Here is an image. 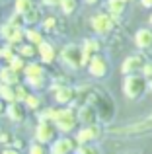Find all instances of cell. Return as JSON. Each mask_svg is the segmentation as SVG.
Returning <instances> with one entry per match:
<instances>
[{"label": "cell", "instance_id": "cell-1", "mask_svg": "<svg viewBox=\"0 0 152 154\" xmlns=\"http://www.w3.org/2000/svg\"><path fill=\"white\" fill-rule=\"evenodd\" d=\"M53 123L57 127V131L62 133H70L78 123V113L70 107H61V109H55V117H53Z\"/></svg>", "mask_w": 152, "mask_h": 154}, {"label": "cell", "instance_id": "cell-2", "mask_svg": "<svg viewBox=\"0 0 152 154\" xmlns=\"http://www.w3.org/2000/svg\"><path fill=\"white\" fill-rule=\"evenodd\" d=\"M123 92H125L127 98L138 100L146 92V80L138 74H127L125 82H123Z\"/></svg>", "mask_w": 152, "mask_h": 154}, {"label": "cell", "instance_id": "cell-3", "mask_svg": "<svg viewBox=\"0 0 152 154\" xmlns=\"http://www.w3.org/2000/svg\"><path fill=\"white\" fill-rule=\"evenodd\" d=\"M90 103L94 105V107H98L96 111L99 113V117H102L103 121H109L111 117H113V103H111V100L107 98L105 94L99 96L98 92H92V96H90Z\"/></svg>", "mask_w": 152, "mask_h": 154}, {"label": "cell", "instance_id": "cell-4", "mask_svg": "<svg viewBox=\"0 0 152 154\" xmlns=\"http://www.w3.org/2000/svg\"><path fill=\"white\" fill-rule=\"evenodd\" d=\"M148 131H152V115L142 121H137V123L125 125V127L111 129L113 135H141V133H148Z\"/></svg>", "mask_w": 152, "mask_h": 154}, {"label": "cell", "instance_id": "cell-5", "mask_svg": "<svg viewBox=\"0 0 152 154\" xmlns=\"http://www.w3.org/2000/svg\"><path fill=\"white\" fill-rule=\"evenodd\" d=\"M35 139L41 144H49L57 139V127L53 121H39L37 129H35Z\"/></svg>", "mask_w": 152, "mask_h": 154}, {"label": "cell", "instance_id": "cell-6", "mask_svg": "<svg viewBox=\"0 0 152 154\" xmlns=\"http://www.w3.org/2000/svg\"><path fill=\"white\" fill-rule=\"evenodd\" d=\"M61 59L70 68H80L82 66V49L78 45H66L61 53Z\"/></svg>", "mask_w": 152, "mask_h": 154}, {"label": "cell", "instance_id": "cell-7", "mask_svg": "<svg viewBox=\"0 0 152 154\" xmlns=\"http://www.w3.org/2000/svg\"><path fill=\"white\" fill-rule=\"evenodd\" d=\"M92 26H94V29L98 31V33L107 35L115 27V20L111 18V16H107V14H98V16L92 18Z\"/></svg>", "mask_w": 152, "mask_h": 154}, {"label": "cell", "instance_id": "cell-8", "mask_svg": "<svg viewBox=\"0 0 152 154\" xmlns=\"http://www.w3.org/2000/svg\"><path fill=\"white\" fill-rule=\"evenodd\" d=\"M53 90H55V100L59 103L66 105V103H72L76 98V90L70 86H61V84H53Z\"/></svg>", "mask_w": 152, "mask_h": 154}, {"label": "cell", "instance_id": "cell-9", "mask_svg": "<svg viewBox=\"0 0 152 154\" xmlns=\"http://www.w3.org/2000/svg\"><path fill=\"white\" fill-rule=\"evenodd\" d=\"M26 105L22 102H12V103H6V115L10 117V121H14V123H22V121H26Z\"/></svg>", "mask_w": 152, "mask_h": 154}, {"label": "cell", "instance_id": "cell-10", "mask_svg": "<svg viewBox=\"0 0 152 154\" xmlns=\"http://www.w3.org/2000/svg\"><path fill=\"white\" fill-rule=\"evenodd\" d=\"M72 150H74V140L68 137L53 140V146H51V154H70Z\"/></svg>", "mask_w": 152, "mask_h": 154}, {"label": "cell", "instance_id": "cell-11", "mask_svg": "<svg viewBox=\"0 0 152 154\" xmlns=\"http://www.w3.org/2000/svg\"><path fill=\"white\" fill-rule=\"evenodd\" d=\"M90 74L92 76H105L107 74V60L103 57H92L90 59Z\"/></svg>", "mask_w": 152, "mask_h": 154}, {"label": "cell", "instance_id": "cell-12", "mask_svg": "<svg viewBox=\"0 0 152 154\" xmlns=\"http://www.w3.org/2000/svg\"><path fill=\"white\" fill-rule=\"evenodd\" d=\"M146 60H144V57L142 55H135V57H129V59L123 63V68L121 70L125 72V74H133V72H137V70H141L142 68V64H144Z\"/></svg>", "mask_w": 152, "mask_h": 154}, {"label": "cell", "instance_id": "cell-13", "mask_svg": "<svg viewBox=\"0 0 152 154\" xmlns=\"http://www.w3.org/2000/svg\"><path fill=\"white\" fill-rule=\"evenodd\" d=\"M37 55L41 57V60H43V63L51 64V63L55 60V57H57V53H55V47L51 45V43H47L45 39H43V41L37 45Z\"/></svg>", "mask_w": 152, "mask_h": 154}, {"label": "cell", "instance_id": "cell-14", "mask_svg": "<svg viewBox=\"0 0 152 154\" xmlns=\"http://www.w3.org/2000/svg\"><path fill=\"white\" fill-rule=\"evenodd\" d=\"M135 43H137L141 49H150L152 47V29H148V27L138 29L137 35H135Z\"/></svg>", "mask_w": 152, "mask_h": 154}, {"label": "cell", "instance_id": "cell-15", "mask_svg": "<svg viewBox=\"0 0 152 154\" xmlns=\"http://www.w3.org/2000/svg\"><path fill=\"white\" fill-rule=\"evenodd\" d=\"M78 119L84 121L86 125H94L96 119H98V111H96V107L92 103L82 105V107H80V113H78Z\"/></svg>", "mask_w": 152, "mask_h": 154}, {"label": "cell", "instance_id": "cell-16", "mask_svg": "<svg viewBox=\"0 0 152 154\" xmlns=\"http://www.w3.org/2000/svg\"><path fill=\"white\" fill-rule=\"evenodd\" d=\"M98 137H99L98 127H96V125H88V127H84L82 131L76 135V140H78V143H82V144H86V143H90V140L98 139Z\"/></svg>", "mask_w": 152, "mask_h": 154}, {"label": "cell", "instance_id": "cell-17", "mask_svg": "<svg viewBox=\"0 0 152 154\" xmlns=\"http://www.w3.org/2000/svg\"><path fill=\"white\" fill-rule=\"evenodd\" d=\"M0 82H2V84H10V86H16V84H20V72L12 70L10 66L0 68Z\"/></svg>", "mask_w": 152, "mask_h": 154}, {"label": "cell", "instance_id": "cell-18", "mask_svg": "<svg viewBox=\"0 0 152 154\" xmlns=\"http://www.w3.org/2000/svg\"><path fill=\"white\" fill-rule=\"evenodd\" d=\"M23 74H26V78H35V76H45V70H43V66L39 63H29L23 66Z\"/></svg>", "mask_w": 152, "mask_h": 154}, {"label": "cell", "instance_id": "cell-19", "mask_svg": "<svg viewBox=\"0 0 152 154\" xmlns=\"http://www.w3.org/2000/svg\"><path fill=\"white\" fill-rule=\"evenodd\" d=\"M18 55L23 59H33L37 55V47L31 45V43H20L18 45Z\"/></svg>", "mask_w": 152, "mask_h": 154}, {"label": "cell", "instance_id": "cell-20", "mask_svg": "<svg viewBox=\"0 0 152 154\" xmlns=\"http://www.w3.org/2000/svg\"><path fill=\"white\" fill-rule=\"evenodd\" d=\"M0 100H4L6 103H12V102H16L14 86H10V84H2V82H0Z\"/></svg>", "mask_w": 152, "mask_h": 154}, {"label": "cell", "instance_id": "cell-21", "mask_svg": "<svg viewBox=\"0 0 152 154\" xmlns=\"http://www.w3.org/2000/svg\"><path fill=\"white\" fill-rule=\"evenodd\" d=\"M23 37L27 39V43H31V45H35V47L43 41V33H41V31H37V29H33V27L23 31Z\"/></svg>", "mask_w": 152, "mask_h": 154}, {"label": "cell", "instance_id": "cell-22", "mask_svg": "<svg viewBox=\"0 0 152 154\" xmlns=\"http://www.w3.org/2000/svg\"><path fill=\"white\" fill-rule=\"evenodd\" d=\"M23 16V23H27V26H33V23H37L39 22V18H41V12H39V8H31V10H27L26 14H22Z\"/></svg>", "mask_w": 152, "mask_h": 154}, {"label": "cell", "instance_id": "cell-23", "mask_svg": "<svg viewBox=\"0 0 152 154\" xmlns=\"http://www.w3.org/2000/svg\"><path fill=\"white\" fill-rule=\"evenodd\" d=\"M23 105H26V109H31V111H35V109L41 107V98L29 92V94H27V98L23 100Z\"/></svg>", "mask_w": 152, "mask_h": 154}, {"label": "cell", "instance_id": "cell-24", "mask_svg": "<svg viewBox=\"0 0 152 154\" xmlns=\"http://www.w3.org/2000/svg\"><path fill=\"white\" fill-rule=\"evenodd\" d=\"M8 66H10L12 70H16V72H22L23 66H26V59H23V57H20L18 53H16V55L8 60Z\"/></svg>", "mask_w": 152, "mask_h": 154}, {"label": "cell", "instance_id": "cell-25", "mask_svg": "<svg viewBox=\"0 0 152 154\" xmlns=\"http://www.w3.org/2000/svg\"><path fill=\"white\" fill-rule=\"evenodd\" d=\"M125 0H109V12L113 16H121L125 12Z\"/></svg>", "mask_w": 152, "mask_h": 154}, {"label": "cell", "instance_id": "cell-26", "mask_svg": "<svg viewBox=\"0 0 152 154\" xmlns=\"http://www.w3.org/2000/svg\"><path fill=\"white\" fill-rule=\"evenodd\" d=\"M14 94H16V102H22L23 103V100L27 98L29 90H27V86H23V84L20 82V84H16V86H14Z\"/></svg>", "mask_w": 152, "mask_h": 154}, {"label": "cell", "instance_id": "cell-27", "mask_svg": "<svg viewBox=\"0 0 152 154\" xmlns=\"http://www.w3.org/2000/svg\"><path fill=\"white\" fill-rule=\"evenodd\" d=\"M14 55H16V45H10V43H6L4 47H0V59L10 60Z\"/></svg>", "mask_w": 152, "mask_h": 154}, {"label": "cell", "instance_id": "cell-28", "mask_svg": "<svg viewBox=\"0 0 152 154\" xmlns=\"http://www.w3.org/2000/svg\"><path fill=\"white\" fill-rule=\"evenodd\" d=\"M31 8H33V0H16V12L18 14H26Z\"/></svg>", "mask_w": 152, "mask_h": 154}, {"label": "cell", "instance_id": "cell-29", "mask_svg": "<svg viewBox=\"0 0 152 154\" xmlns=\"http://www.w3.org/2000/svg\"><path fill=\"white\" fill-rule=\"evenodd\" d=\"M59 6L62 8V12H65V14H72V12L76 10V0H61V2H59Z\"/></svg>", "mask_w": 152, "mask_h": 154}, {"label": "cell", "instance_id": "cell-30", "mask_svg": "<svg viewBox=\"0 0 152 154\" xmlns=\"http://www.w3.org/2000/svg\"><path fill=\"white\" fill-rule=\"evenodd\" d=\"M27 86L33 88V90H39V88H43V84H45V80H43V76H35V78H26Z\"/></svg>", "mask_w": 152, "mask_h": 154}, {"label": "cell", "instance_id": "cell-31", "mask_svg": "<svg viewBox=\"0 0 152 154\" xmlns=\"http://www.w3.org/2000/svg\"><path fill=\"white\" fill-rule=\"evenodd\" d=\"M39 121H53V117H55V107H47V109H43L41 113H39Z\"/></svg>", "mask_w": 152, "mask_h": 154}, {"label": "cell", "instance_id": "cell-32", "mask_svg": "<svg viewBox=\"0 0 152 154\" xmlns=\"http://www.w3.org/2000/svg\"><path fill=\"white\" fill-rule=\"evenodd\" d=\"M55 27H57V18L55 16H49V18L43 20V29L45 31H53Z\"/></svg>", "mask_w": 152, "mask_h": 154}, {"label": "cell", "instance_id": "cell-33", "mask_svg": "<svg viewBox=\"0 0 152 154\" xmlns=\"http://www.w3.org/2000/svg\"><path fill=\"white\" fill-rule=\"evenodd\" d=\"M29 154H47L45 144H41V143H33V144L29 146Z\"/></svg>", "mask_w": 152, "mask_h": 154}, {"label": "cell", "instance_id": "cell-34", "mask_svg": "<svg viewBox=\"0 0 152 154\" xmlns=\"http://www.w3.org/2000/svg\"><path fill=\"white\" fill-rule=\"evenodd\" d=\"M78 154H99V150L96 146H90V144H82L78 148Z\"/></svg>", "mask_w": 152, "mask_h": 154}, {"label": "cell", "instance_id": "cell-35", "mask_svg": "<svg viewBox=\"0 0 152 154\" xmlns=\"http://www.w3.org/2000/svg\"><path fill=\"white\" fill-rule=\"evenodd\" d=\"M8 23H12V26H16V27H22L23 26V16L16 12V14L10 18V22H8Z\"/></svg>", "mask_w": 152, "mask_h": 154}, {"label": "cell", "instance_id": "cell-36", "mask_svg": "<svg viewBox=\"0 0 152 154\" xmlns=\"http://www.w3.org/2000/svg\"><path fill=\"white\" fill-rule=\"evenodd\" d=\"M12 139H14V137H12L10 133H0V144H4V146H10Z\"/></svg>", "mask_w": 152, "mask_h": 154}, {"label": "cell", "instance_id": "cell-37", "mask_svg": "<svg viewBox=\"0 0 152 154\" xmlns=\"http://www.w3.org/2000/svg\"><path fill=\"white\" fill-rule=\"evenodd\" d=\"M142 72H144V76H148V78H152V63H144L141 68Z\"/></svg>", "mask_w": 152, "mask_h": 154}, {"label": "cell", "instance_id": "cell-38", "mask_svg": "<svg viewBox=\"0 0 152 154\" xmlns=\"http://www.w3.org/2000/svg\"><path fill=\"white\" fill-rule=\"evenodd\" d=\"M0 154H20V150H16L14 146H6V148H4V150L0 152Z\"/></svg>", "mask_w": 152, "mask_h": 154}, {"label": "cell", "instance_id": "cell-39", "mask_svg": "<svg viewBox=\"0 0 152 154\" xmlns=\"http://www.w3.org/2000/svg\"><path fill=\"white\" fill-rule=\"evenodd\" d=\"M59 2H61V0H43V4H47V6H57Z\"/></svg>", "mask_w": 152, "mask_h": 154}, {"label": "cell", "instance_id": "cell-40", "mask_svg": "<svg viewBox=\"0 0 152 154\" xmlns=\"http://www.w3.org/2000/svg\"><path fill=\"white\" fill-rule=\"evenodd\" d=\"M4 111H6V102L0 100V113H4Z\"/></svg>", "mask_w": 152, "mask_h": 154}, {"label": "cell", "instance_id": "cell-41", "mask_svg": "<svg viewBox=\"0 0 152 154\" xmlns=\"http://www.w3.org/2000/svg\"><path fill=\"white\" fill-rule=\"evenodd\" d=\"M142 6H146V8H150V6H152V0H142Z\"/></svg>", "mask_w": 152, "mask_h": 154}, {"label": "cell", "instance_id": "cell-42", "mask_svg": "<svg viewBox=\"0 0 152 154\" xmlns=\"http://www.w3.org/2000/svg\"><path fill=\"white\" fill-rule=\"evenodd\" d=\"M146 88H148V90L152 92V78H148V82H146Z\"/></svg>", "mask_w": 152, "mask_h": 154}, {"label": "cell", "instance_id": "cell-43", "mask_svg": "<svg viewBox=\"0 0 152 154\" xmlns=\"http://www.w3.org/2000/svg\"><path fill=\"white\" fill-rule=\"evenodd\" d=\"M86 2H90V4H96V2H98V0H86Z\"/></svg>", "mask_w": 152, "mask_h": 154}, {"label": "cell", "instance_id": "cell-44", "mask_svg": "<svg viewBox=\"0 0 152 154\" xmlns=\"http://www.w3.org/2000/svg\"><path fill=\"white\" fill-rule=\"evenodd\" d=\"M150 23H152V16H150Z\"/></svg>", "mask_w": 152, "mask_h": 154}, {"label": "cell", "instance_id": "cell-45", "mask_svg": "<svg viewBox=\"0 0 152 154\" xmlns=\"http://www.w3.org/2000/svg\"><path fill=\"white\" fill-rule=\"evenodd\" d=\"M125 2H131V0H125Z\"/></svg>", "mask_w": 152, "mask_h": 154}, {"label": "cell", "instance_id": "cell-46", "mask_svg": "<svg viewBox=\"0 0 152 154\" xmlns=\"http://www.w3.org/2000/svg\"><path fill=\"white\" fill-rule=\"evenodd\" d=\"M137 154H141V152H137Z\"/></svg>", "mask_w": 152, "mask_h": 154}]
</instances>
